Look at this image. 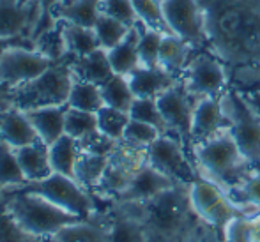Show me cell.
Returning <instances> with one entry per match:
<instances>
[{
	"label": "cell",
	"instance_id": "obj_1",
	"mask_svg": "<svg viewBox=\"0 0 260 242\" xmlns=\"http://www.w3.org/2000/svg\"><path fill=\"white\" fill-rule=\"evenodd\" d=\"M193 156L200 174H204L200 177L219 184L226 193L244 181V168L250 164L229 127L193 145Z\"/></svg>",
	"mask_w": 260,
	"mask_h": 242
},
{
	"label": "cell",
	"instance_id": "obj_2",
	"mask_svg": "<svg viewBox=\"0 0 260 242\" xmlns=\"http://www.w3.org/2000/svg\"><path fill=\"white\" fill-rule=\"evenodd\" d=\"M4 209L23 226L27 232L38 237H48L60 232L64 226L83 221L82 218L64 211L45 196L18 189H4Z\"/></svg>",
	"mask_w": 260,
	"mask_h": 242
},
{
	"label": "cell",
	"instance_id": "obj_3",
	"mask_svg": "<svg viewBox=\"0 0 260 242\" xmlns=\"http://www.w3.org/2000/svg\"><path fill=\"white\" fill-rule=\"evenodd\" d=\"M142 218L147 225L151 240L174 242L193 225L189 218L195 216L188 198V186L179 184L156 198L140 203Z\"/></svg>",
	"mask_w": 260,
	"mask_h": 242
},
{
	"label": "cell",
	"instance_id": "obj_4",
	"mask_svg": "<svg viewBox=\"0 0 260 242\" xmlns=\"http://www.w3.org/2000/svg\"><path fill=\"white\" fill-rule=\"evenodd\" d=\"M71 58L73 57L66 55L38 78L13 89L14 108L28 112V110L45 108V106L68 105L73 80H75L71 71Z\"/></svg>",
	"mask_w": 260,
	"mask_h": 242
},
{
	"label": "cell",
	"instance_id": "obj_5",
	"mask_svg": "<svg viewBox=\"0 0 260 242\" xmlns=\"http://www.w3.org/2000/svg\"><path fill=\"white\" fill-rule=\"evenodd\" d=\"M11 189L41 194L52 203L58 205L60 209L82 218L83 221H89L98 214L92 193L87 191L76 179L66 177V175L60 174H52L50 177L43 179V181L27 182V184Z\"/></svg>",
	"mask_w": 260,
	"mask_h": 242
},
{
	"label": "cell",
	"instance_id": "obj_6",
	"mask_svg": "<svg viewBox=\"0 0 260 242\" xmlns=\"http://www.w3.org/2000/svg\"><path fill=\"white\" fill-rule=\"evenodd\" d=\"M188 198L197 218L212 228L223 230L230 219L248 216L221 186L206 177H197L188 186Z\"/></svg>",
	"mask_w": 260,
	"mask_h": 242
},
{
	"label": "cell",
	"instance_id": "obj_7",
	"mask_svg": "<svg viewBox=\"0 0 260 242\" xmlns=\"http://www.w3.org/2000/svg\"><path fill=\"white\" fill-rule=\"evenodd\" d=\"M221 105L229 129L250 164L260 163V117L239 94H223Z\"/></svg>",
	"mask_w": 260,
	"mask_h": 242
},
{
	"label": "cell",
	"instance_id": "obj_8",
	"mask_svg": "<svg viewBox=\"0 0 260 242\" xmlns=\"http://www.w3.org/2000/svg\"><path fill=\"white\" fill-rule=\"evenodd\" d=\"M145 154H147V163L151 166L177 181L179 184L189 186L199 177L195 174V168L188 161L181 138L172 136V134H161L145 149Z\"/></svg>",
	"mask_w": 260,
	"mask_h": 242
},
{
	"label": "cell",
	"instance_id": "obj_9",
	"mask_svg": "<svg viewBox=\"0 0 260 242\" xmlns=\"http://www.w3.org/2000/svg\"><path fill=\"white\" fill-rule=\"evenodd\" d=\"M55 60L38 50L11 48L0 58V82L9 89L23 85L52 67Z\"/></svg>",
	"mask_w": 260,
	"mask_h": 242
},
{
	"label": "cell",
	"instance_id": "obj_10",
	"mask_svg": "<svg viewBox=\"0 0 260 242\" xmlns=\"http://www.w3.org/2000/svg\"><path fill=\"white\" fill-rule=\"evenodd\" d=\"M199 101L184 89L182 82H177L174 87L165 90L163 94L156 97L157 108L163 115L165 122L168 126L170 134L174 133L181 138L182 144H189V129H191V117L195 102Z\"/></svg>",
	"mask_w": 260,
	"mask_h": 242
},
{
	"label": "cell",
	"instance_id": "obj_11",
	"mask_svg": "<svg viewBox=\"0 0 260 242\" xmlns=\"http://www.w3.org/2000/svg\"><path fill=\"white\" fill-rule=\"evenodd\" d=\"M182 85L193 97H219L226 85L223 65L211 55H199L188 62Z\"/></svg>",
	"mask_w": 260,
	"mask_h": 242
},
{
	"label": "cell",
	"instance_id": "obj_12",
	"mask_svg": "<svg viewBox=\"0 0 260 242\" xmlns=\"http://www.w3.org/2000/svg\"><path fill=\"white\" fill-rule=\"evenodd\" d=\"M161 6L172 34L182 38L189 45L206 39V18L197 0H161Z\"/></svg>",
	"mask_w": 260,
	"mask_h": 242
},
{
	"label": "cell",
	"instance_id": "obj_13",
	"mask_svg": "<svg viewBox=\"0 0 260 242\" xmlns=\"http://www.w3.org/2000/svg\"><path fill=\"white\" fill-rule=\"evenodd\" d=\"M110 242H149L147 225L142 218L140 203L115 201V211L103 219Z\"/></svg>",
	"mask_w": 260,
	"mask_h": 242
},
{
	"label": "cell",
	"instance_id": "obj_14",
	"mask_svg": "<svg viewBox=\"0 0 260 242\" xmlns=\"http://www.w3.org/2000/svg\"><path fill=\"white\" fill-rule=\"evenodd\" d=\"M41 9L38 0H0V38L34 39Z\"/></svg>",
	"mask_w": 260,
	"mask_h": 242
},
{
	"label": "cell",
	"instance_id": "obj_15",
	"mask_svg": "<svg viewBox=\"0 0 260 242\" xmlns=\"http://www.w3.org/2000/svg\"><path fill=\"white\" fill-rule=\"evenodd\" d=\"M229 127V119L219 97H200L195 102L191 117V129H189V144L195 145L207 138L218 134L219 131Z\"/></svg>",
	"mask_w": 260,
	"mask_h": 242
},
{
	"label": "cell",
	"instance_id": "obj_16",
	"mask_svg": "<svg viewBox=\"0 0 260 242\" xmlns=\"http://www.w3.org/2000/svg\"><path fill=\"white\" fill-rule=\"evenodd\" d=\"M179 186L177 181L170 179L168 175L161 174L159 170H156L154 166H151L149 163H145L144 166H140L135 174L131 184L127 186V189L117 198L115 201H135V203H144L152 198H156L157 194L168 191V189Z\"/></svg>",
	"mask_w": 260,
	"mask_h": 242
},
{
	"label": "cell",
	"instance_id": "obj_17",
	"mask_svg": "<svg viewBox=\"0 0 260 242\" xmlns=\"http://www.w3.org/2000/svg\"><path fill=\"white\" fill-rule=\"evenodd\" d=\"M0 140L16 150L36 144V142H41V138L28 120V117L25 115V112L11 108L0 113Z\"/></svg>",
	"mask_w": 260,
	"mask_h": 242
},
{
	"label": "cell",
	"instance_id": "obj_18",
	"mask_svg": "<svg viewBox=\"0 0 260 242\" xmlns=\"http://www.w3.org/2000/svg\"><path fill=\"white\" fill-rule=\"evenodd\" d=\"M127 80H129L135 97L147 99H156L159 94H163L165 90H168L177 83V78L174 75H170V73H167L165 69H161L159 65L157 67L140 65L127 76Z\"/></svg>",
	"mask_w": 260,
	"mask_h": 242
},
{
	"label": "cell",
	"instance_id": "obj_19",
	"mask_svg": "<svg viewBox=\"0 0 260 242\" xmlns=\"http://www.w3.org/2000/svg\"><path fill=\"white\" fill-rule=\"evenodd\" d=\"M69 105L62 106H45L25 112L34 129L38 131L39 138L46 145H52L62 134H66V112Z\"/></svg>",
	"mask_w": 260,
	"mask_h": 242
},
{
	"label": "cell",
	"instance_id": "obj_20",
	"mask_svg": "<svg viewBox=\"0 0 260 242\" xmlns=\"http://www.w3.org/2000/svg\"><path fill=\"white\" fill-rule=\"evenodd\" d=\"M71 71L76 80L96 83L100 87L115 75L110 64L108 51L103 48L94 50L92 53L83 55V57L71 58Z\"/></svg>",
	"mask_w": 260,
	"mask_h": 242
},
{
	"label": "cell",
	"instance_id": "obj_21",
	"mask_svg": "<svg viewBox=\"0 0 260 242\" xmlns=\"http://www.w3.org/2000/svg\"><path fill=\"white\" fill-rule=\"evenodd\" d=\"M16 156L27 182L43 181L53 174L50 163V145H46L43 140L16 149Z\"/></svg>",
	"mask_w": 260,
	"mask_h": 242
},
{
	"label": "cell",
	"instance_id": "obj_22",
	"mask_svg": "<svg viewBox=\"0 0 260 242\" xmlns=\"http://www.w3.org/2000/svg\"><path fill=\"white\" fill-rule=\"evenodd\" d=\"M138 39H140V25H133L129 34L117 46L108 50V58L115 75L129 76L135 69L140 67V55H138Z\"/></svg>",
	"mask_w": 260,
	"mask_h": 242
},
{
	"label": "cell",
	"instance_id": "obj_23",
	"mask_svg": "<svg viewBox=\"0 0 260 242\" xmlns=\"http://www.w3.org/2000/svg\"><path fill=\"white\" fill-rule=\"evenodd\" d=\"M188 53H189L188 41H184V39L175 34H167L163 36V41H161L159 62H157V65L177 78V75L184 73L186 65H188Z\"/></svg>",
	"mask_w": 260,
	"mask_h": 242
},
{
	"label": "cell",
	"instance_id": "obj_24",
	"mask_svg": "<svg viewBox=\"0 0 260 242\" xmlns=\"http://www.w3.org/2000/svg\"><path fill=\"white\" fill-rule=\"evenodd\" d=\"M55 242H110L106 226L100 214L89 221H78L75 225L64 226L53 235Z\"/></svg>",
	"mask_w": 260,
	"mask_h": 242
},
{
	"label": "cell",
	"instance_id": "obj_25",
	"mask_svg": "<svg viewBox=\"0 0 260 242\" xmlns=\"http://www.w3.org/2000/svg\"><path fill=\"white\" fill-rule=\"evenodd\" d=\"M101 4L103 0H68L55 11V20L94 28L101 14Z\"/></svg>",
	"mask_w": 260,
	"mask_h": 242
},
{
	"label": "cell",
	"instance_id": "obj_26",
	"mask_svg": "<svg viewBox=\"0 0 260 242\" xmlns=\"http://www.w3.org/2000/svg\"><path fill=\"white\" fill-rule=\"evenodd\" d=\"M62 34H64L66 53L73 58L83 57V55H89L94 50L101 48L94 28L82 27V25H75L62 20Z\"/></svg>",
	"mask_w": 260,
	"mask_h": 242
},
{
	"label": "cell",
	"instance_id": "obj_27",
	"mask_svg": "<svg viewBox=\"0 0 260 242\" xmlns=\"http://www.w3.org/2000/svg\"><path fill=\"white\" fill-rule=\"evenodd\" d=\"M80 156V142L69 134H62L50 145V163L53 174H60L75 179V166Z\"/></svg>",
	"mask_w": 260,
	"mask_h": 242
},
{
	"label": "cell",
	"instance_id": "obj_28",
	"mask_svg": "<svg viewBox=\"0 0 260 242\" xmlns=\"http://www.w3.org/2000/svg\"><path fill=\"white\" fill-rule=\"evenodd\" d=\"M108 156H98V154L83 152L80 149V156L75 166V179L87 189V191L94 193L100 184L101 177H103L106 166H108Z\"/></svg>",
	"mask_w": 260,
	"mask_h": 242
},
{
	"label": "cell",
	"instance_id": "obj_29",
	"mask_svg": "<svg viewBox=\"0 0 260 242\" xmlns=\"http://www.w3.org/2000/svg\"><path fill=\"white\" fill-rule=\"evenodd\" d=\"M101 89V96H103V102L106 106L122 110V112L129 113V108L133 105L135 97L133 90H131L129 80L127 76L122 75H113L110 80H106Z\"/></svg>",
	"mask_w": 260,
	"mask_h": 242
},
{
	"label": "cell",
	"instance_id": "obj_30",
	"mask_svg": "<svg viewBox=\"0 0 260 242\" xmlns=\"http://www.w3.org/2000/svg\"><path fill=\"white\" fill-rule=\"evenodd\" d=\"M68 105L76 110L98 113L105 106L100 85L75 78L71 85V92H69V97H68Z\"/></svg>",
	"mask_w": 260,
	"mask_h": 242
},
{
	"label": "cell",
	"instance_id": "obj_31",
	"mask_svg": "<svg viewBox=\"0 0 260 242\" xmlns=\"http://www.w3.org/2000/svg\"><path fill=\"white\" fill-rule=\"evenodd\" d=\"M23 184H27V179L20 166L16 150L0 140V186L4 189H11Z\"/></svg>",
	"mask_w": 260,
	"mask_h": 242
},
{
	"label": "cell",
	"instance_id": "obj_32",
	"mask_svg": "<svg viewBox=\"0 0 260 242\" xmlns=\"http://www.w3.org/2000/svg\"><path fill=\"white\" fill-rule=\"evenodd\" d=\"M131 4H133L138 23L144 25L145 28L161 32L165 36L172 34L170 27H168L167 20H165L161 0H131Z\"/></svg>",
	"mask_w": 260,
	"mask_h": 242
},
{
	"label": "cell",
	"instance_id": "obj_33",
	"mask_svg": "<svg viewBox=\"0 0 260 242\" xmlns=\"http://www.w3.org/2000/svg\"><path fill=\"white\" fill-rule=\"evenodd\" d=\"M131 27L126 23H122L120 20L113 16H108V14L101 13L100 18H98L96 25H94V32L98 36V41H100V46L103 50H112L113 46H117L127 34H129Z\"/></svg>",
	"mask_w": 260,
	"mask_h": 242
},
{
	"label": "cell",
	"instance_id": "obj_34",
	"mask_svg": "<svg viewBox=\"0 0 260 242\" xmlns=\"http://www.w3.org/2000/svg\"><path fill=\"white\" fill-rule=\"evenodd\" d=\"M98 117V131L106 134L112 140L120 142L124 136V131L129 122V113L122 112V110L112 108V106H103L100 112L96 113Z\"/></svg>",
	"mask_w": 260,
	"mask_h": 242
},
{
	"label": "cell",
	"instance_id": "obj_35",
	"mask_svg": "<svg viewBox=\"0 0 260 242\" xmlns=\"http://www.w3.org/2000/svg\"><path fill=\"white\" fill-rule=\"evenodd\" d=\"M98 131V117L96 113L83 112L69 106L66 112V134H69L75 140H83L89 134Z\"/></svg>",
	"mask_w": 260,
	"mask_h": 242
},
{
	"label": "cell",
	"instance_id": "obj_36",
	"mask_svg": "<svg viewBox=\"0 0 260 242\" xmlns=\"http://www.w3.org/2000/svg\"><path fill=\"white\" fill-rule=\"evenodd\" d=\"M129 117L140 122H147L151 126L157 127L161 131V134H170L168 126L165 122L163 115H161L159 108H157L156 99H147V97H137L133 101L129 108Z\"/></svg>",
	"mask_w": 260,
	"mask_h": 242
},
{
	"label": "cell",
	"instance_id": "obj_37",
	"mask_svg": "<svg viewBox=\"0 0 260 242\" xmlns=\"http://www.w3.org/2000/svg\"><path fill=\"white\" fill-rule=\"evenodd\" d=\"M140 25V23H138ZM161 32L145 28L140 25V39H138V55H140V64L145 67H157L159 62V48L163 41Z\"/></svg>",
	"mask_w": 260,
	"mask_h": 242
},
{
	"label": "cell",
	"instance_id": "obj_38",
	"mask_svg": "<svg viewBox=\"0 0 260 242\" xmlns=\"http://www.w3.org/2000/svg\"><path fill=\"white\" fill-rule=\"evenodd\" d=\"M161 136V131L157 127L151 126L147 122H140V120L129 119L126 126V131H124V136L120 142L127 145L138 147V149H147L156 138Z\"/></svg>",
	"mask_w": 260,
	"mask_h": 242
},
{
	"label": "cell",
	"instance_id": "obj_39",
	"mask_svg": "<svg viewBox=\"0 0 260 242\" xmlns=\"http://www.w3.org/2000/svg\"><path fill=\"white\" fill-rule=\"evenodd\" d=\"M43 237L27 232L9 212L0 207V242H41Z\"/></svg>",
	"mask_w": 260,
	"mask_h": 242
},
{
	"label": "cell",
	"instance_id": "obj_40",
	"mask_svg": "<svg viewBox=\"0 0 260 242\" xmlns=\"http://www.w3.org/2000/svg\"><path fill=\"white\" fill-rule=\"evenodd\" d=\"M230 191H236L239 194V198L236 200V203L239 207L243 201H246L250 207H255L260 211V174H253L250 177H246L237 188L230 189Z\"/></svg>",
	"mask_w": 260,
	"mask_h": 242
},
{
	"label": "cell",
	"instance_id": "obj_41",
	"mask_svg": "<svg viewBox=\"0 0 260 242\" xmlns=\"http://www.w3.org/2000/svg\"><path fill=\"white\" fill-rule=\"evenodd\" d=\"M101 13L117 18V20L129 25V27L138 23L131 0H103V4H101Z\"/></svg>",
	"mask_w": 260,
	"mask_h": 242
},
{
	"label": "cell",
	"instance_id": "obj_42",
	"mask_svg": "<svg viewBox=\"0 0 260 242\" xmlns=\"http://www.w3.org/2000/svg\"><path fill=\"white\" fill-rule=\"evenodd\" d=\"M117 145H119V142L112 140V138H108L106 134L100 133V131H96V133L89 134L87 138L80 140V149H82L83 152L98 154V156H108V157L112 156V152L117 149Z\"/></svg>",
	"mask_w": 260,
	"mask_h": 242
},
{
	"label": "cell",
	"instance_id": "obj_43",
	"mask_svg": "<svg viewBox=\"0 0 260 242\" xmlns=\"http://www.w3.org/2000/svg\"><path fill=\"white\" fill-rule=\"evenodd\" d=\"M66 0H38L39 9H41V16H39V23L34 32V41L43 34V32L50 30L55 25V11L64 4Z\"/></svg>",
	"mask_w": 260,
	"mask_h": 242
},
{
	"label": "cell",
	"instance_id": "obj_44",
	"mask_svg": "<svg viewBox=\"0 0 260 242\" xmlns=\"http://www.w3.org/2000/svg\"><path fill=\"white\" fill-rule=\"evenodd\" d=\"M225 242H250V232H248V216L230 219L223 228Z\"/></svg>",
	"mask_w": 260,
	"mask_h": 242
},
{
	"label": "cell",
	"instance_id": "obj_45",
	"mask_svg": "<svg viewBox=\"0 0 260 242\" xmlns=\"http://www.w3.org/2000/svg\"><path fill=\"white\" fill-rule=\"evenodd\" d=\"M214 230L216 228L206 225V223H202L200 226L193 225L188 232L182 233V235L174 242H219V239L214 233Z\"/></svg>",
	"mask_w": 260,
	"mask_h": 242
},
{
	"label": "cell",
	"instance_id": "obj_46",
	"mask_svg": "<svg viewBox=\"0 0 260 242\" xmlns=\"http://www.w3.org/2000/svg\"><path fill=\"white\" fill-rule=\"evenodd\" d=\"M11 48H28L36 50V41L27 36H18V38H0V58Z\"/></svg>",
	"mask_w": 260,
	"mask_h": 242
},
{
	"label": "cell",
	"instance_id": "obj_47",
	"mask_svg": "<svg viewBox=\"0 0 260 242\" xmlns=\"http://www.w3.org/2000/svg\"><path fill=\"white\" fill-rule=\"evenodd\" d=\"M14 108L13 106V89L0 82V113Z\"/></svg>",
	"mask_w": 260,
	"mask_h": 242
},
{
	"label": "cell",
	"instance_id": "obj_48",
	"mask_svg": "<svg viewBox=\"0 0 260 242\" xmlns=\"http://www.w3.org/2000/svg\"><path fill=\"white\" fill-rule=\"evenodd\" d=\"M248 232L250 242H260V212L248 216Z\"/></svg>",
	"mask_w": 260,
	"mask_h": 242
},
{
	"label": "cell",
	"instance_id": "obj_49",
	"mask_svg": "<svg viewBox=\"0 0 260 242\" xmlns=\"http://www.w3.org/2000/svg\"><path fill=\"white\" fill-rule=\"evenodd\" d=\"M248 105L253 108V112L260 117V94H251V96H244Z\"/></svg>",
	"mask_w": 260,
	"mask_h": 242
},
{
	"label": "cell",
	"instance_id": "obj_50",
	"mask_svg": "<svg viewBox=\"0 0 260 242\" xmlns=\"http://www.w3.org/2000/svg\"><path fill=\"white\" fill-rule=\"evenodd\" d=\"M4 200H6V191H4V188L0 186V207L4 205Z\"/></svg>",
	"mask_w": 260,
	"mask_h": 242
},
{
	"label": "cell",
	"instance_id": "obj_51",
	"mask_svg": "<svg viewBox=\"0 0 260 242\" xmlns=\"http://www.w3.org/2000/svg\"><path fill=\"white\" fill-rule=\"evenodd\" d=\"M41 242H55L53 240V235H48V237H43Z\"/></svg>",
	"mask_w": 260,
	"mask_h": 242
}]
</instances>
